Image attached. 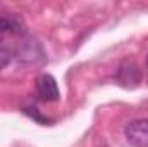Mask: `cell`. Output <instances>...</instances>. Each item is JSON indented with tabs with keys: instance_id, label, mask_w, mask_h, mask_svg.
<instances>
[{
	"instance_id": "cell-2",
	"label": "cell",
	"mask_w": 148,
	"mask_h": 147,
	"mask_svg": "<svg viewBox=\"0 0 148 147\" xmlns=\"http://www.w3.org/2000/svg\"><path fill=\"white\" fill-rule=\"evenodd\" d=\"M36 95L43 102H57L60 94H59V87L53 76L50 74H41L36 80Z\"/></svg>"
},
{
	"instance_id": "cell-4",
	"label": "cell",
	"mask_w": 148,
	"mask_h": 147,
	"mask_svg": "<svg viewBox=\"0 0 148 147\" xmlns=\"http://www.w3.org/2000/svg\"><path fill=\"white\" fill-rule=\"evenodd\" d=\"M12 61V50L0 42V69H3L5 66H9V62Z\"/></svg>"
},
{
	"instance_id": "cell-3",
	"label": "cell",
	"mask_w": 148,
	"mask_h": 147,
	"mask_svg": "<svg viewBox=\"0 0 148 147\" xmlns=\"http://www.w3.org/2000/svg\"><path fill=\"white\" fill-rule=\"evenodd\" d=\"M26 26L19 16L14 14H2L0 16V37L3 35H23Z\"/></svg>"
},
{
	"instance_id": "cell-1",
	"label": "cell",
	"mask_w": 148,
	"mask_h": 147,
	"mask_svg": "<svg viewBox=\"0 0 148 147\" xmlns=\"http://www.w3.org/2000/svg\"><path fill=\"white\" fill-rule=\"evenodd\" d=\"M124 137L133 147H148V119H134L127 123Z\"/></svg>"
},
{
	"instance_id": "cell-5",
	"label": "cell",
	"mask_w": 148,
	"mask_h": 147,
	"mask_svg": "<svg viewBox=\"0 0 148 147\" xmlns=\"http://www.w3.org/2000/svg\"><path fill=\"white\" fill-rule=\"evenodd\" d=\"M147 64H148V59H147Z\"/></svg>"
}]
</instances>
